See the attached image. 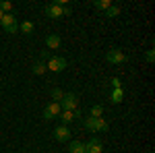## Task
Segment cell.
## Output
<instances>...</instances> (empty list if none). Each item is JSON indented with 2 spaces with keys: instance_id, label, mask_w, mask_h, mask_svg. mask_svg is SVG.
Masks as SVG:
<instances>
[{
  "instance_id": "cell-10",
  "label": "cell",
  "mask_w": 155,
  "mask_h": 153,
  "mask_svg": "<svg viewBox=\"0 0 155 153\" xmlns=\"http://www.w3.org/2000/svg\"><path fill=\"white\" fill-rule=\"evenodd\" d=\"M46 46H48L50 50H60V46H62V39H60V35H56V33L48 35V37H46Z\"/></svg>"
},
{
  "instance_id": "cell-19",
  "label": "cell",
  "mask_w": 155,
  "mask_h": 153,
  "mask_svg": "<svg viewBox=\"0 0 155 153\" xmlns=\"http://www.w3.org/2000/svg\"><path fill=\"white\" fill-rule=\"evenodd\" d=\"M52 97H54V101H60V99L64 97V91L58 89V87H54V89H52Z\"/></svg>"
},
{
  "instance_id": "cell-12",
  "label": "cell",
  "mask_w": 155,
  "mask_h": 153,
  "mask_svg": "<svg viewBox=\"0 0 155 153\" xmlns=\"http://www.w3.org/2000/svg\"><path fill=\"white\" fill-rule=\"evenodd\" d=\"M68 153H87V149H85V143L72 141L71 145H68Z\"/></svg>"
},
{
  "instance_id": "cell-23",
  "label": "cell",
  "mask_w": 155,
  "mask_h": 153,
  "mask_svg": "<svg viewBox=\"0 0 155 153\" xmlns=\"http://www.w3.org/2000/svg\"><path fill=\"white\" fill-rule=\"evenodd\" d=\"M145 58H147V62H149V64H151V62H153V60H155V52H153V50H149Z\"/></svg>"
},
{
  "instance_id": "cell-6",
  "label": "cell",
  "mask_w": 155,
  "mask_h": 153,
  "mask_svg": "<svg viewBox=\"0 0 155 153\" xmlns=\"http://www.w3.org/2000/svg\"><path fill=\"white\" fill-rule=\"evenodd\" d=\"M60 112H62L60 104L58 101H52V104H48V106L44 108V118H46V120H54V118L60 116Z\"/></svg>"
},
{
  "instance_id": "cell-15",
  "label": "cell",
  "mask_w": 155,
  "mask_h": 153,
  "mask_svg": "<svg viewBox=\"0 0 155 153\" xmlns=\"http://www.w3.org/2000/svg\"><path fill=\"white\" fill-rule=\"evenodd\" d=\"M122 97H124V89H114L112 95H110V101H112V104H120Z\"/></svg>"
},
{
  "instance_id": "cell-2",
  "label": "cell",
  "mask_w": 155,
  "mask_h": 153,
  "mask_svg": "<svg viewBox=\"0 0 155 153\" xmlns=\"http://www.w3.org/2000/svg\"><path fill=\"white\" fill-rule=\"evenodd\" d=\"M58 104L64 112H74V110H79V106H77V104H79V97L74 93H64V97L60 99Z\"/></svg>"
},
{
  "instance_id": "cell-11",
  "label": "cell",
  "mask_w": 155,
  "mask_h": 153,
  "mask_svg": "<svg viewBox=\"0 0 155 153\" xmlns=\"http://www.w3.org/2000/svg\"><path fill=\"white\" fill-rule=\"evenodd\" d=\"M60 122H62V124H64V126H68V124H71V122H74V120H77V116H74V112H64V110H62V112H60Z\"/></svg>"
},
{
  "instance_id": "cell-18",
  "label": "cell",
  "mask_w": 155,
  "mask_h": 153,
  "mask_svg": "<svg viewBox=\"0 0 155 153\" xmlns=\"http://www.w3.org/2000/svg\"><path fill=\"white\" fill-rule=\"evenodd\" d=\"M95 6H97V8H101V11H107V8L112 6V0H97Z\"/></svg>"
},
{
  "instance_id": "cell-3",
  "label": "cell",
  "mask_w": 155,
  "mask_h": 153,
  "mask_svg": "<svg viewBox=\"0 0 155 153\" xmlns=\"http://www.w3.org/2000/svg\"><path fill=\"white\" fill-rule=\"evenodd\" d=\"M0 27H2L6 33H17V29H19L17 17H15L12 12H6V15L2 17V21H0Z\"/></svg>"
},
{
  "instance_id": "cell-21",
  "label": "cell",
  "mask_w": 155,
  "mask_h": 153,
  "mask_svg": "<svg viewBox=\"0 0 155 153\" xmlns=\"http://www.w3.org/2000/svg\"><path fill=\"white\" fill-rule=\"evenodd\" d=\"M110 85H112L114 89H122V81H120L118 77H114V79H110Z\"/></svg>"
},
{
  "instance_id": "cell-1",
  "label": "cell",
  "mask_w": 155,
  "mask_h": 153,
  "mask_svg": "<svg viewBox=\"0 0 155 153\" xmlns=\"http://www.w3.org/2000/svg\"><path fill=\"white\" fill-rule=\"evenodd\" d=\"M85 128L87 130H91V132H104V130L110 128V124H107L104 118H87L85 120Z\"/></svg>"
},
{
  "instance_id": "cell-8",
  "label": "cell",
  "mask_w": 155,
  "mask_h": 153,
  "mask_svg": "<svg viewBox=\"0 0 155 153\" xmlns=\"http://www.w3.org/2000/svg\"><path fill=\"white\" fill-rule=\"evenodd\" d=\"M85 149H87V153H104V145L97 137H93L89 143H85Z\"/></svg>"
},
{
  "instance_id": "cell-24",
  "label": "cell",
  "mask_w": 155,
  "mask_h": 153,
  "mask_svg": "<svg viewBox=\"0 0 155 153\" xmlns=\"http://www.w3.org/2000/svg\"><path fill=\"white\" fill-rule=\"evenodd\" d=\"M48 58H50V52H48V50H44V52H41V60L48 62Z\"/></svg>"
},
{
  "instance_id": "cell-16",
  "label": "cell",
  "mask_w": 155,
  "mask_h": 153,
  "mask_svg": "<svg viewBox=\"0 0 155 153\" xmlns=\"http://www.w3.org/2000/svg\"><path fill=\"white\" fill-rule=\"evenodd\" d=\"M118 15H120V6L118 4H112V6L106 11V17H110V19H114V17H118Z\"/></svg>"
},
{
  "instance_id": "cell-17",
  "label": "cell",
  "mask_w": 155,
  "mask_h": 153,
  "mask_svg": "<svg viewBox=\"0 0 155 153\" xmlns=\"http://www.w3.org/2000/svg\"><path fill=\"white\" fill-rule=\"evenodd\" d=\"M91 118H104V106H91Z\"/></svg>"
},
{
  "instance_id": "cell-5",
  "label": "cell",
  "mask_w": 155,
  "mask_h": 153,
  "mask_svg": "<svg viewBox=\"0 0 155 153\" xmlns=\"http://www.w3.org/2000/svg\"><path fill=\"white\" fill-rule=\"evenodd\" d=\"M46 66H48V71L52 72H60L66 68V58H62V56H50L48 62H46Z\"/></svg>"
},
{
  "instance_id": "cell-9",
  "label": "cell",
  "mask_w": 155,
  "mask_h": 153,
  "mask_svg": "<svg viewBox=\"0 0 155 153\" xmlns=\"http://www.w3.org/2000/svg\"><path fill=\"white\" fill-rule=\"evenodd\" d=\"M46 15L50 19H62V6H58L56 2H52V4L46 6Z\"/></svg>"
},
{
  "instance_id": "cell-25",
  "label": "cell",
  "mask_w": 155,
  "mask_h": 153,
  "mask_svg": "<svg viewBox=\"0 0 155 153\" xmlns=\"http://www.w3.org/2000/svg\"><path fill=\"white\" fill-rule=\"evenodd\" d=\"M2 17H4V12H2V11H0V21H2Z\"/></svg>"
},
{
  "instance_id": "cell-22",
  "label": "cell",
  "mask_w": 155,
  "mask_h": 153,
  "mask_svg": "<svg viewBox=\"0 0 155 153\" xmlns=\"http://www.w3.org/2000/svg\"><path fill=\"white\" fill-rule=\"evenodd\" d=\"M68 15H72V8L68 4H64V6H62V17H68Z\"/></svg>"
},
{
  "instance_id": "cell-20",
  "label": "cell",
  "mask_w": 155,
  "mask_h": 153,
  "mask_svg": "<svg viewBox=\"0 0 155 153\" xmlns=\"http://www.w3.org/2000/svg\"><path fill=\"white\" fill-rule=\"evenodd\" d=\"M0 11L4 12H12V2H0Z\"/></svg>"
},
{
  "instance_id": "cell-14",
  "label": "cell",
  "mask_w": 155,
  "mask_h": 153,
  "mask_svg": "<svg viewBox=\"0 0 155 153\" xmlns=\"http://www.w3.org/2000/svg\"><path fill=\"white\" fill-rule=\"evenodd\" d=\"M31 71L35 72V75H44V72L48 71V66H46V62H44V60H37V62H33Z\"/></svg>"
},
{
  "instance_id": "cell-13",
  "label": "cell",
  "mask_w": 155,
  "mask_h": 153,
  "mask_svg": "<svg viewBox=\"0 0 155 153\" xmlns=\"http://www.w3.org/2000/svg\"><path fill=\"white\" fill-rule=\"evenodd\" d=\"M19 29L23 31L25 35H31V33L35 31V23H33V21H23V23L19 25Z\"/></svg>"
},
{
  "instance_id": "cell-7",
  "label": "cell",
  "mask_w": 155,
  "mask_h": 153,
  "mask_svg": "<svg viewBox=\"0 0 155 153\" xmlns=\"http://www.w3.org/2000/svg\"><path fill=\"white\" fill-rule=\"evenodd\" d=\"M54 139H56L58 143L71 141V128H68V126H64V124H58L56 130H54Z\"/></svg>"
},
{
  "instance_id": "cell-4",
  "label": "cell",
  "mask_w": 155,
  "mask_h": 153,
  "mask_svg": "<svg viewBox=\"0 0 155 153\" xmlns=\"http://www.w3.org/2000/svg\"><path fill=\"white\" fill-rule=\"evenodd\" d=\"M106 60L112 62V64H122V62L128 60V56H126L122 50H118V48H110V50L106 52Z\"/></svg>"
}]
</instances>
